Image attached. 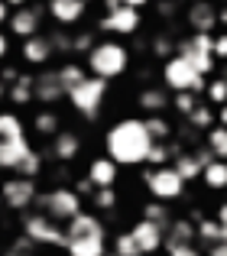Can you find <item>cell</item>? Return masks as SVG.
<instances>
[{"mask_svg":"<svg viewBox=\"0 0 227 256\" xmlns=\"http://www.w3.org/2000/svg\"><path fill=\"white\" fill-rule=\"evenodd\" d=\"M176 56H182L185 62H188V65H192V68H195L202 78H208L211 72H214V56H208V52H188V49H176Z\"/></svg>","mask_w":227,"mask_h":256,"instance_id":"f1b7e54d","label":"cell"},{"mask_svg":"<svg viewBox=\"0 0 227 256\" xmlns=\"http://www.w3.org/2000/svg\"><path fill=\"white\" fill-rule=\"evenodd\" d=\"M143 182H146L150 194L159 201V204H162V201H176V198H182V194H185V182L176 175V169H172V166H162V169L146 172Z\"/></svg>","mask_w":227,"mask_h":256,"instance_id":"ba28073f","label":"cell"},{"mask_svg":"<svg viewBox=\"0 0 227 256\" xmlns=\"http://www.w3.org/2000/svg\"><path fill=\"white\" fill-rule=\"evenodd\" d=\"M172 159H176V166H172V169H176V175L185 182V185H188L192 178H202V166H198L195 152H176Z\"/></svg>","mask_w":227,"mask_h":256,"instance_id":"d4e9b609","label":"cell"},{"mask_svg":"<svg viewBox=\"0 0 227 256\" xmlns=\"http://www.w3.org/2000/svg\"><path fill=\"white\" fill-rule=\"evenodd\" d=\"M6 20H10V6H6V4H4V0H0V26H4V23H6Z\"/></svg>","mask_w":227,"mask_h":256,"instance_id":"816d5d0a","label":"cell"},{"mask_svg":"<svg viewBox=\"0 0 227 256\" xmlns=\"http://www.w3.org/2000/svg\"><path fill=\"white\" fill-rule=\"evenodd\" d=\"M68 256H108V240L104 237H84V240H65Z\"/></svg>","mask_w":227,"mask_h":256,"instance_id":"7402d4cb","label":"cell"},{"mask_svg":"<svg viewBox=\"0 0 227 256\" xmlns=\"http://www.w3.org/2000/svg\"><path fill=\"white\" fill-rule=\"evenodd\" d=\"M218 23H224V26H227V6H224V10H218Z\"/></svg>","mask_w":227,"mask_h":256,"instance_id":"11a10c76","label":"cell"},{"mask_svg":"<svg viewBox=\"0 0 227 256\" xmlns=\"http://www.w3.org/2000/svg\"><path fill=\"white\" fill-rule=\"evenodd\" d=\"M0 256H32V244H30L26 237H16Z\"/></svg>","mask_w":227,"mask_h":256,"instance_id":"60d3db41","label":"cell"},{"mask_svg":"<svg viewBox=\"0 0 227 256\" xmlns=\"http://www.w3.org/2000/svg\"><path fill=\"white\" fill-rule=\"evenodd\" d=\"M84 237H108L104 224L98 220V214L82 211L78 218H72L68 224H65V240H84Z\"/></svg>","mask_w":227,"mask_h":256,"instance_id":"4fadbf2b","label":"cell"},{"mask_svg":"<svg viewBox=\"0 0 227 256\" xmlns=\"http://www.w3.org/2000/svg\"><path fill=\"white\" fill-rule=\"evenodd\" d=\"M130 68V49L124 42H94L91 52L84 56V72H91V78H101V82H110V78H120Z\"/></svg>","mask_w":227,"mask_h":256,"instance_id":"7a4b0ae2","label":"cell"},{"mask_svg":"<svg viewBox=\"0 0 227 256\" xmlns=\"http://www.w3.org/2000/svg\"><path fill=\"white\" fill-rule=\"evenodd\" d=\"M78 152H82V140H78V133L58 130L56 136H52V156H56L58 162H75Z\"/></svg>","mask_w":227,"mask_h":256,"instance_id":"ffe728a7","label":"cell"},{"mask_svg":"<svg viewBox=\"0 0 227 256\" xmlns=\"http://www.w3.org/2000/svg\"><path fill=\"white\" fill-rule=\"evenodd\" d=\"M221 244H224V246H227V224H224V227H221Z\"/></svg>","mask_w":227,"mask_h":256,"instance_id":"6f0895ef","label":"cell"},{"mask_svg":"<svg viewBox=\"0 0 227 256\" xmlns=\"http://www.w3.org/2000/svg\"><path fill=\"white\" fill-rule=\"evenodd\" d=\"M104 32H114V36H133L140 30V10H130V6H117V10L104 13L101 23Z\"/></svg>","mask_w":227,"mask_h":256,"instance_id":"30bf717a","label":"cell"},{"mask_svg":"<svg viewBox=\"0 0 227 256\" xmlns=\"http://www.w3.org/2000/svg\"><path fill=\"white\" fill-rule=\"evenodd\" d=\"M172 104H176V110L182 114V117H188V114L198 107V94H188V91H185V94H176V100H172Z\"/></svg>","mask_w":227,"mask_h":256,"instance_id":"ab89813d","label":"cell"},{"mask_svg":"<svg viewBox=\"0 0 227 256\" xmlns=\"http://www.w3.org/2000/svg\"><path fill=\"white\" fill-rule=\"evenodd\" d=\"M6 49H10V42H6L4 30H0V62H4V58H6Z\"/></svg>","mask_w":227,"mask_h":256,"instance_id":"c3c4849f","label":"cell"},{"mask_svg":"<svg viewBox=\"0 0 227 256\" xmlns=\"http://www.w3.org/2000/svg\"><path fill=\"white\" fill-rule=\"evenodd\" d=\"M6 98L13 100L16 107L32 104V75H16L10 84H6Z\"/></svg>","mask_w":227,"mask_h":256,"instance_id":"603a6c76","label":"cell"},{"mask_svg":"<svg viewBox=\"0 0 227 256\" xmlns=\"http://www.w3.org/2000/svg\"><path fill=\"white\" fill-rule=\"evenodd\" d=\"M143 126H146V133H150L152 143H169L172 126H169V120H166V117H143Z\"/></svg>","mask_w":227,"mask_h":256,"instance_id":"4dcf8cb0","label":"cell"},{"mask_svg":"<svg viewBox=\"0 0 227 256\" xmlns=\"http://www.w3.org/2000/svg\"><path fill=\"white\" fill-rule=\"evenodd\" d=\"M117 166L110 162L108 156H98V159H91V166H88V175H84V178L91 182V188H114L117 185Z\"/></svg>","mask_w":227,"mask_h":256,"instance_id":"d6986e66","label":"cell"},{"mask_svg":"<svg viewBox=\"0 0 227 256\" xmlns=\"http://www.w3.org/2000/svg\"><path fill=\"white\" fill-rule=\"evenodd\" d=\"M91 204H94L98 211H114V208H117V192H114V188H98V192L91 194Z\"/></svg>","mask_w":227,"mask_h":256,"instance_id":"d590c367","label":"cell"},{"mask_svg":"<svg viewBox=\"0 0 227 256\" xmlns=\"http://www.w3.org/2000/svg\"><path fill=\"white\" fill-rule=\"evenodd\" d=\"M32 130H36L39 136H56L58 133V117L52 110H39L36 117H32Z\"/></svg>","mask_w":227,"mask_h":256,"instance_id":"836d02e7","label":"cell"},{"mask_svg":"<svg viewBox=\"0 0 227 256\" xmlns=\"http://www.w3.org/2000/svg\"><path fill=\"white\" fill-rule=\"evenodd\" d=\"M117 6H124V4H120V0H104V10H108V13L117 10Z\"/></svg>","mask_w":227,"mask_h":256,"instance_id":"f5cc1de1","label":"cell"},{"mask_svg":"<svg viewBox=\"0 0 227 256\" xmlns=\"http://www.w3.org/2000/svg\"><path fill=\"white\" fill-rule=\"evenodd\" d=\"M211 56L218 58H227V32H221V36H214V46H211Z\"/></svg>","mask_w":227,"mask_h":256,"instance_id":"ee69618b","label":"cell"},{"mask_svg":"<svg viewBox=\"0 0 227 256\" xmlns=\"http://www.w3.org/2000/svg\"><path fill=\"white\" fill-rule=\"evenodd\" d=\"M195 244V220L192 218H172L169 227L162 230V246L172 250V246H192Z\"/></svg>","mask_w":227,"mask_h":256,"instance_id":"5bb4252c","label":"cell"},{"mask_svg":"<svg viewBox=\"0 0 227 256\" xmlns=\"http://www.w3.org/2000/svg\"><path fill=\"white\" fill-rule=\"evenodd\" d=\"M143 220H150V224H156V227H169V220H172V214H169V208L166 204H159V201H150V204H143Z\"/></svg>","mask_w":227,"mask_h":256,"instance_id":"d6a6232c","label":"cell"},{"mask_svg":"<svg viewBox=\"0 0 227 256\" xmlns=\"http://www.w3.org/2000/svg\"><path fill=\"white\" fill-rule=\"evenodd\" d=\"M108 84L110 82H101V78L88 75L82 84L72 88L65 98L72 100V107H75L84 120H98V117H101V107H104V98H108Z\"/></svg>","mask_w":227,"mask_h":256,"instance_id":"277c9868","label":"cell"},{"mask_svg":"<svg viewBox=\"0 0 227 256\" xmlns=\"http://www.w3.org/2000/svg\"><path fill=\"white\" fill-rule=\"evenodd\" d=\"M204 150L211 152L214 159H221V162H227V126H211L208 130V146Z\"/></svg>","mask_w":227,"mask_h":256,"instance_id":"f546056e","label":"cell"},{"mask_svg":"<svg viewBox=\"0 0 227 256\" xmlns=\"http://www.w3.org/2000/svg\"><path fill=\"white\" fill-rule=\"evenodd\" d=\"M36 204H39V214H46V218L56 220V224H62V220L68 224L72 218H78V214L84 211V201L75 194V188H65V185H56L46 194H39Z\"/></svg>","mask_w":227,"mask_h":256,"instance_id":"3957f363","label":"cell"},{"mask_svg":"<svg viewBox=\"0 0 227 256\" xmlns=\"http://www.w3.org/2000/svg\"><path fill=\"white\" fill-rule=\"evenodd\" d=\"M208 256H227V246H224V244H214V246L208 250Z\"/></svg>","mask_w":227,"mask_h":256,"instance_id":"f907efd6","label":"cell"},{"mask_svg":"<svg viewBox=\"0 0 227 256\" xmlns=\"http://www.w3.org/2000/svg\"><path fill=\"white\" fill-rule=\"evenodd\" d=\"M88 13V4L82 0H49V16L58 26H75L82 23V16Z\"/></svg>","mask_w":227,"mask_h":256,"instance_id":"e0dca14e","label":"cell"},{"mask_svg":"<svg viewBox=\"0 0 227 256\" xmlns=\"http://www.w3.org/2000/svg\"><path fill=\"white\" fill-rule=\"evenodd\" d=\"M204 94H208L211 104L224 107V104H227V82H224V78H214V82H208V84H204Z\"/></svg>","mask_w":227,"mask_h":256,"instance_id":"8d00e7d4","label":"cell"},{"mask_svg":"<svg viewBox=\"0 0 227 256\" xmlns=\"http://www.w3.org/2000/svg\"><path fill=\"white\" fill-rule=\"evenodd\" d=\"M188 126H195V130H204V133H208L211 126H214V110H211V107H204V104H198L195 110L188 114Z\"/></svg>","mask_w":227,"mask_h":256,"instance_id":"e575fe53","label":"cell"},{"mask_svg":"<svg viewBox=\"0 0 227 256\" xmlns=\"http://www.w3.org/2000/svg\"><path fill=\"white\" fill-rule=\"evenodd\" d=\"M4 98H6V82L0 78V104H4Z\"/></svg>","mask_w":227,"mask_h":256,"instance_id":"9f6ffc18","label":"cell"},{"mask_svg":"<svg viewBox=\"0 0 227 256\" xmlns=\"http://www.w3.org/2000/svg\"><path fill=\"white\" fill-rule=\"evenodd\" d=\"M72 52H84V56L91 52V32L88 30L78 32V36H72Z\"/></svg>","mask_w":227,"mask_h":256,"instance_id":"b9f144b4","label":"cell"},{"mask_svg":"<svg viewBox=\"0 0 227 256\" xmlns=\"http://www.w3.org/2000/svg\"><path fill=\"white\" fill-rule=\"evenodd\" d=\"M4 4H6V6H16V10H20V6H26L30 0H4Z\"/></svg>","mask_w":227,"mask_h":256,"instance_id":"db71d44e","label":"cell"},{"mask_svg":"<svg viewBox=\"0 0 227 256\" xmlns=\"http://www.w3.org/2000/svg\"><path fill=\"white\" fill-rule=\"evenodd\" d=\"M136 104L146 110V117H162V110L169 107V91L166 88H143Z\"/></svg>","mask_w":227,"mask_h":256,"instance_id":"44dd1931","label":"cell"},{"mask_svg":"<svg viewBox=\"0 0 227 256\" xmlns=\"http://www.w3.org/2000/svg\"><path fill=\"white\" fill-rule=\"evenodd\" d=\"M56 75H58V82H62V91L68 94L75 84H82L84 78H88V72H84V65H78V62H65V65L56 68Z\"/></svg>","mask_w":227,"mask_h":256,"instance_id":"484cf974","label":"cell"},{"mask_svg":"<svg viewBox=\"0 0 227 256\" xmlns=\"http://www.w3.org/2000/svg\"><path fill=\"white\" fill-rule=\"evenodd\" d=\"M82 4H91V0H82Z\"/></svg>","mask_w":227,"mask_h":256,"instance_id":"680465c9","label":"cell"},{"mask_svg":"<svg viewBox=\"0 0 227 256\" xmlns=\"http://www.w3.org/2000/svg\"><path fill=\"white\" fill-rule=\"evenodd\" d=\"M162 82H166V91H172V94H185V91H188V94H202L204 84H208L182 56L166 58V65H162Z\"/></svg>","mask_w":227,"mask_h":256,"instance_id":"5b68a950","label":"cell"},{"mask_svg":"<svg viewBox=\"0 0 227 256\" xmlns=\"http://www.w3.org/2000/svg\"><path fill=\"white\" fill-rule=\"evenodd\" d=\"M169 256H202V250H198L195 244H192V246H172Z\"/></svg>","mask_w":227,"mask_h":256,"instance_id":"f6af8a7d","label":"cell"},{"mask_svg":"<svg viewBox=\"0 0 227 256\" xmlns=\"http://www.w3.org/2000/svg\"><path fill=\"white\" fill-rule=\"evenodd\" d=\"M39 23H42V6H20V10H10V20H6V26H10V32L16 39H32L39 36Z\"/></svg>","mask_w":227,"mask_h":256,"instance_id":"9c48e42d","label":"cell"},{"mask_svg":"<svg viewBox=\"0 0 227 256\" xmlns=\"http://www.w3.org/2000/svg\"><path fill=\"white\" fill-rule=\"evenodd\" d=\"M185 16H188V26L195 32H211L218 26V6L211 0H192Z\"/></svg>","mask_w":227,"mask_h":256,"instance_id":"2e32d148","label":"cell"},{"mask_svg":"<svg viewBox=\"0 0 227 256\" xmlns=\"http://www.w3.org/2000/svg\"><path fill=\"white\" fill-rule=\"evenodd\" d=\"M152 52H156V56H169L172 58V56H176V46H172L166 36H159L156 42H152Z\"/></svg>","mask_w":227,"mask_h":256,"instance_id":"7bdbcfd3","label":"cell"},{"mask_svg":"<svg viewBox=\"0 0 227 256\" xmlns=\"http://www.w3.org/2000/svg\"><path fill=\"white\" fill-rule=\"evenodd\" d=\"M42 172V152H36V150H30L26 152V159L16 166V175L20 178H30V182H36V175Z\"/></svg>","mask_w":227,"mask_h":256,"instance_id":"1f68e13d","label":"cell"},{"mask_svg":"<svg viewBox=\"0 0 227 256\" xmlns=\"http://www.w3.org/2000/svg\"><path fill=\"white\" fill-rule=\"evenodd\" d=\"M202 182L211 188V192H224V188H227V162L211 159V162L202 169Z\"/></svg>","mask_w":227,"mask_h":256,"instance_id":"cb8c5ba5","label":"cell"},{"mask_svg":"<svg viewBox=\"0 0 227 256\" xmlns=\"http://www.w3.org/2000/svg\"><path fill=\"white\" fill-rule=\"evenodd\" d=\"M104 146H108V159L120 169V166L146 162V156H150V150H152V140L143 126V117H124L108 130Z\"/></svg>","mask_w":227,"mask_h":256,"instance_id":"6da1fadb","label":"cell"},{"mask_svg":"<svg viewBox=\"0 0 227 256\" xmlns=\"http://www.w3.org/2000/svg\"><path fill=\"white\" fill-rule=\"evenodd\" d=\"M30 136L23 140H0V172H16V166L26 159L30 152Z\"/></svg>","mask_w":227,"mask_h":256,"instance_id":"ac0fdd59","label":"cell"},{"mask_svg":"<svg viewBox=\"0 0 227 256\" xmlns=\"http://www.w3.org/2000/svg\"><path fill=\"white\" fill-rule=\"evenodd\" d=\"M20 56H23L26 65H42V68H46V65H49V58L56 56V49H52L49 36H46V32H39V36H32V39H23Z\"/></svg>","mask_w":227,"mask_h":256,"instance_id":"9a60e30c","label":"cell"},{"mask_svg":"<svg viewBox=\"0 0 227 256\" xmlns=\"http://www.w3.org/2000/svg\"><path fill=\"white\" fill-rule=\"evenodd\" d=\"M130 237H133V244H136L140 256H152V253L162 250V227L150 224V220H136Z\"/></svg>","mask_w":227,"mask_h":256,"instance_id":"7c38bea8","label":"cell"},{"mask_svg":"<svg viewBox=\"0 0 227 256\" xmlns=\"http://www.w3.org/2000/svg\"><path fill=\"white\" fill-rule=\"evenodd\" d=\"M214 220H218V224H221V227L227 224V201H224L221 208H218V218H214Z\"/></svg>","mask_w":227,"mask_h":256,"instance_id":"681fc988","label":"cell"},{"mask_svg":"<svg viewBox=\"0 0 227 256\" xmlns=\"http://www.w3.org/2000/svg\"><path fill=\"white\" fill-rule=\"evenodd\" d=\"M214 120H218V126H227V104H224V107H218Z\"/></svg>","mask_w":227,"mask_h":256,"instance_id":"7dc6e473","label":"cell"},{"mask_svg":"<svg viewBox=\"0 0 227 256\" xmlns=\"http://www.w3.org/2000/svg\"><path fill=\"white\" fill-rule=\"evenodd\" d=\"M23 136H26V126L20 120V114L0 110V140H23Z\"/></svg>","mask_w":227,"mask_h":256,"instance_id":"83f0119b","label":"cell"},{"mask_svg":"<svg viewBox=\"0 0 227 256\" xmlns=\"http://www.w3.org/2000/svg\"><path fill=\"white\" fill-rule=\"evenodd\" d=\"M62 98H65V91H62V82H58L56 68H46L42 75H32V100L46 104V110L52 104H58Z\"/></svg>","mask_w":227,"mask_h":256,"instance_id":"8fae6325","label":"cell"},{"mask_svg":"<svg viewBox=\"0 0 227 256\" xmlns=\"http://www.w3.org/2000/svg\"><path fill=\"white\" fill-rule=\"evenodd\" d=\"M110 256H140L136 244H133V237H130V230L114 237V253H110Z\"/></svg>","mask_w":227,"mask_h":256,"instance_id":"74e56055","label":"cell"},{"mask_svg":"<svg viewBox=\"0 0 227 256\" xmlns=\"http://www.w3.org/2000/svg\"><path fill=\"white\" fill-rule=\"evenodd\" d=\"M172 156H176V152H172V146H166V143H152V150H150V156H146V162L156 166V169H162V166L169 162Z\"/></svg>","mask_w":227,"mask_h":256,"instance_id":"f35d334b","label":"cell"},{"mask_svg":"<svg viewBox=\"0 0 227 256\" xmlns=\"http://www.w3.org/2000/svg\"><path fill=\"white\" fill-rule=\"evenodd\" d=\"M23 237L32 246H65V227L39 211H30L23 214Z\"/></svg>","mask_w":227,"mask_h":256,"instance_id":"8992f818","label":"cell"},{"mask_svg":"<svg viewBox=\"0 0 227 256\" xmlns=\"http://www.w3.org/2000/svg\"><path fill=\"white\" fill-rule=\"evenodd\" d=\"M195 240H202V246H214V244H221V224H218L214 218H202V220H195Z\"/></svg>","mask_w":227,"mask_h":256,"instance_id":"4316f807","label":"cell"},{"mask_svg":"<svg viewBox=\"0 0 227 256\" xmlns=\"http://www.w3.org/2000/svg\"><path fill=\"white\" fill-rule=\"evenodd\" d=\"M36 198H39V188H36V182H30V178L13 175V178L0 182V201L16 214H30V208L36 204Z\"/></svg>","mask_w":227,"mask_h":256,"instance_id":"52a82bcc","label":"cell"},{"mask_svg":"<svg viewBox=\"0 0 227 256\" xmlns=\"http://www.w3.org/2000/svg\"><path fill=\"white\" fill-rule=\"evenodd\" d=\"M124 6H130V10H143V6H150L152 0H120Z\"/></svg>","mask_w":227,"mask_h":256,"instance_id":"bcb514c9","label":"cell"}]
</instances>
